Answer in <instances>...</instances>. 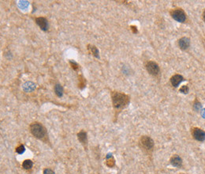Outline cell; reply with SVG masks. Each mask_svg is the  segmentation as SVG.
I'll return each instance as SVG.
<instances>
[{"instance_id": "1", "label": "cell", "mask_w": 205, "mask_h": 174, "mask_svg": "<svg viewBox=\"0 0 205 174\" xmlns=\"http://www.w3.org/2000/svg\"><path fill=\"white\" fill-rule=\"evenodd\" d=\"M111 97H112L113 105L116 111H120L123 109L128 105L129 102V97L128 95L120 92H112Z\"/></svg>"}, {"instance_id": "2", "label": "cell", "mask_w": 205, "mask_h": 174, "mask_svg": "<svg viewBox=\"0 0 205 174\" xmlns=\"http://www.w3.org/2000/svg\"><path fill=\"white\" fill-rule=\"evenodd\" d=\"M30 131L31 133L35 137L40 139H43V138L47 135V131L43 128L42 124L39 123H32L30 125Z\"/></svg>"}, {"instance_id": "3", "label": "cell", "mask_w": 205, "mask_h": 174, "mask_svg": "<svg viewBox=\"0 0 205 174\" xmlns=\"http://www.w3.org/2000/svg\"><path fill=\"white\" fill-rule=\"evenodd\" d=\"M140 146L144 150L151 151L154 148V141L149 136L144 135L140 139Z\"/></svg>"}, {"instance_id": "4", "label": "cell", "mask_w": 205, "mask_h": 174, "mask_svg": "<svg viewBox=\"0 0 205 174\" xmlns=\"http://www.w3.org/2000/svg\"><path fill=\"white\" fill-rule=\"evenodd\" d=\"M171 15L172 18H174V20L178 21V22L183 23L186 20V15L182 9H173L171 11Z\"/></svg>"}, {"instance_id": "5", "label": "cell", "mask_w": 205, "mask_h": 174, "mask_svg": "<svg viewBox=\"0 0 205 174\" xmlns=\"http://www.w3.org/2000/svg\"><path fill=\"white\" fill-rule=\"evenodd\" d=\"M145 67L147 71L150 74H151V75L156 76V75L160 74V67H159V65H158L155 62L148 61V62H147V63H146Z\"/></svg>"}, {"instance_id": "6", "label": "cell", "mask_w": 205, "mask_h": 174, "mask_svg": "<svg viewBox=\"0 0 205 174\" xmlns=\"http://www.w3.org/2000/svg\"><path fill=\"white\" fill-rule=\"evenodd\" d=\"M192 135L197 141L202 142L205 140V131L198 128H194L192 129Z\"/></svg>"}, {"instance_id": "7", "label": "cell", "mask_w": 205, "mask_h": 174, "mask_svg": "<svg viewBox=\"0 0 205 174\" xmlns=\"http://www.w3.org/2000/svg\"><path fill=\"white\" fill-rule=\"evenodd\" d=\"M36 24L39 26L40 29L42 30H47V28H48V22H47V20L46 19L45 17H37L36 19Z\"/></svg>"}, {"instance_id": "8", "label": "cell", "mask_w": 205, "mask_h": 174, "mask_svg": "<svg viewBox=\"0 0 205 174\" xmlns=\"http://www.w3.org/2000/svg\"><path fill=\"white\" fill-rule=\"evenodd\" d=\"M178 45L181 49L186 50L190 45V40L187 37H182L178 40Z\"/></svg>"}, {"instance_id": "9", "label": "cell", "mask_w": 205, "mask_h": 174, "mask_svg": "<svg viewBox=\"0 0 205 174\" xmlns=\"http://www.w3.org/2000/svg\"><path fill=\"white\" fill-rule=\"evenodd\" d=\"M184 80V78L180 74H174L171 78V82L174 87H177L180 83Z\"/></svg>"}, {"instance_id": "10", "label": "cell", "mask_w": 205, "mask_h": 174, "mask_svg": "<svg viewBox=\"0 0 205 174\" xmlns=\"http://www.w3.org/2000/svg\"><path fill=\"white\" fill-rule=\"evenodd\" d=\"M171 163L174 167H181L182 165V159L178 155H174L171 158Z\"/></svg>"}, {"instance_id": "11", "label": "cell", "mask_w": 205, "mask_h": 174, "mask_svg": "<svg viewBox=\"0 0 205 174\" xmlns=\"http://www.w3.org/2000/svg\"><path fill=\"white\" fill-rule=\"evenodd\" d=\"M77 138H78V140L80 141L81 144H83L85 146L87 145L88 139H87V134H86L85 131H81L80 132H79L77 134Z\"/></svg>"}, {"instance_id": "12", "label": "cell", "mask_w": 205, "mask_h": 174, "mask_svg": "<svg viewBox=\"0 0 205 174\" xmlns=\"http://www.w3.org/2000/svg\"><path fill=\"white\" fill-rule=\"evenodd\" d=\"M88 51H90V53L94 55L96 58H100V55H99V50L97 49L96 47L94 45H91V44H88Z\"/></svg>"}, {"instance_id": "13", "label": "cell", "mask_w": 205, "mask_h": 174, "mask_svg": "<svg viewBox=\"0 0 205 174\" xmlns=\"http://www.w3.org/2000/svg\"><path fill=\"white\" fill-rule=\"evenodd\" d=\"M54 91H55V94H56L57 96H58V97H62V96H63V87H62V86L59 85V84L55 85V86H54Z\"/></svg>"}, {"instance_id": "14", "label": "cell", "mask_w": 205, "mask_h": 174, "mask_svg": "<svg viewBox=\"0 0 205 174\" xmlns=\"http://www.w3.org/2000/svg\"><path fill=\"white\" fill-rule=\"evenodd\" d=\"M32 165L33 164H32V162L31 160H25V161H24L22 166L25 169H30L32 167Z\"/></svg>"}, {"instance_id": "15", "label": "cell", "mask_w": 205, "mask_h": 174, "mask_svg": "<svg viewBox=\"0 0 205 174\" xmlns=\"http://www.w3.org/2000/svg\"><path fill=\"white\" fill-rule=\"evenodd\" d=\"M31 85H32V82L25 83V84L24 85V89H25V91H31V90H32V89H34V88L36 87V86H31Z\"/></svg>"}, {"instance_id": "16", "label": "cell", "mask_w": 205, "mask_h": 174, "mask_svg": "<svg viewBox=\"0 0 205 174\" xmlns=\"http://www.w3.org/2000/svg\"><path fill=\"white\" fill-rule=\"evenodd\" d=\"M25 146L23 145L18 146L17 148H16V152L19 154H23V153L25 152Z\"/></svg>"}, {"instance_id": "17", "label": "cell", "mask_w": 205, "mask_h": 174, "mask_svg": "<svg viewBox=\"0 0 205 174\" xmlns=\"http://www.w3.org/2000/svg\"><path fill=\"white\" fill-rule=\"evenodd\" d=\"M69 63H70V65H71V67L73 69H74V71H77V69L79 68V65L77 64V63H75L74 61H69Z\"/></svg>"}, {"instance_id": "18", "label": "cell", "mask_w": 205, "mask_h": 174, "mask_svg": "<svg viewBox=\"0 0 205 174\" xmlns=\"http://www.w3.org/2000/svg\"><path fill=\"white\" fill-rule=\"evenodd\" d=\"M180 92H182V93H183V94H188V87L187 86H182V88L180 89Z\"/></svg>"}, {"instance_id": "19", "label": "cell", "mask_w": 205, "mask_h": 174, "mask_svg": "<svg viewBox=\"0 0 205 174\" xmlns=\"http://www.w3.org/2000/svg\"><path fill=\"white\" fill-rule=\"evenodd\" d=\"M107 165L109 166V167H112V166H114V158L112 157L111 159H109L108 161H107Z\"/></svg>"}, {"instance_id": "20", "label": "cell", "mask_w": 205, "mask_h": 174, "mask_svg": "<svg viewBox=\"0 0 205 174\" xmlns=\"http://www.w3.org/2000/svg\"><path fill=\"white\" fill-rule=\"evenodd\" d=\"M79 81H80L79 86H80V88H82V87H84V86H85V80L84 79V78H82L81 77H80V79H79Z\"/></svg>"}, {"instance_id": "21", "label": "cell", "mask_w": 205, "mask_h": 174, "mask_svg": "<svg viewBox=\"0 0 205 174\" xmlns=\"http://www.w3.org/2000/svg\"><path fill=\"white\" fill-rule=\"evenodd\" d=\"M43 174H54V173L51 168H45L44 171H43Z\"/></svg>"}, {"instance_id": "22", "label": "cell", "mask_w": 205, "mask_h": 174, "mask_svg": "<svg viewBox=\"0 0 205 174\" xmlns=\"http://www.w3.org/2000/svg\"><path fill=\"white\" fill-rule=\"evenodd\" d=\"M130 28H131L132 31H133V33H137V26H130Z\"/></svg>"}, {"instance_id": "23", "label": "cell", "mask_w": 205, "mask_h": 174, "mask_svg": "<svg viewBox=\"0 0 205 174\" xmlns=\"http://www.w3.org/2000/svg\"><path fill=\"white\" fill-rule=\"evenodd\" d=\"M203 19H204V21H205V10L203 12Z\"/></svg>"}]
</instances>
